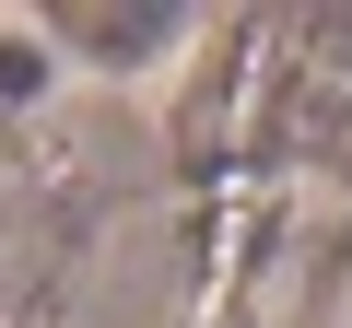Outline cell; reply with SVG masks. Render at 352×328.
<instances>
[{
	"label": "cell",
	"mask_w": 352,
	"mask_h": 328,
	"mask_svg": "<svg viewBox=\"0 0 352 328\" xmlns=\"http://www.w3.org/2000/svg\"><path fill=\"white\" fill-rule=\"evenodd\" d=\"M47 24V47H71V59H94V71H141V59H164L176 47V0H59V12H36Z\"/></svg>",
	"instance_id": "6da1fadb"
},
{
	"label": "cell",
	"mask_w": 352,
	"mask_h": 328,
	"mask_svg": "<svg viewBox=\"0 0 352 328\" xmlns=\"http://www.w3.org/2000/svg\"><path fill=\"white\" fill-rule=\"evenodd\" d=\"M305 47H317V71H352V12H317V36H305Z\"/></svg>",
	"instance_id": "7a4b0ae2"
}]
</instances>
